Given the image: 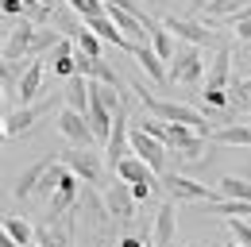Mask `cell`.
Returning <instances> with one entry per match:
<instances>
[{"instance_id":"1","label":"cell","mask_w":251,"mask_h":247,"mask_svg":"<svg viewBox=\"0 0 251 247\" xmlns=\"http://www.w3.org/2000/svg\"><path fill=\"white\" fill-rule=\"evenodd\" d=\"M131 93L143 100V108L151 112V116H158V120H170V124H189L201 139H213V127H209V120L197 112V108H189V104H178V100H162V97H155L151 89H143V81H131Z\"/></svg>"},{"instance_id":"2","label":"cell","mask_w":251,"mask_h":247,"mask_svg":"<svg viewBox=\"0 0 251 247\" xmlns=\"http://www.w3.org/2000/svg\"><path fill=\"white\" fill-rule=\"evenodd\" d=\"M162 189H166L170 201H193V205H205V201H217L220 197V189H209V185L193 182V178H182V174H166Z\"/></svg>"},{"instance_id":"3","label":"cell","mask_w":251,"mask_h":247,"mask_svg":"<svg viewBox=\"0 0 251 247\" xmlns=\"http://www.w3.org/2000/svg\"><path fill=\"white\" fill-rule=\"evenodd\" d=\"M205 77V58H201V47H178V54L170 62V81H182V85H197Z\"/></svg>"},{"instance_id":"4","label":"cell","mask_w":251,"mask_h":247,"mask_svg":"<svg viewBox=\"0 0 251 247\" xmlns=\"http://www.w3.org/2000/svg\"><path fill=\"white\" fill-rule=\"evenodd\" d=\"M50 108H54V100H39V104H20V108L4 112V135H8V139H16V135L31 131V127L43 120Z\"/></svg>"},{"instance_id":"5","label":"cell","mask_w":251,"mask_h":247,"mask_svg":"<svg viewBox=\"0 0 251 247\" xmlns=\"http://www.w3.org/2000/svg\"><path fill=\"white\" fill-rule=\"evenodd\" d=\"M35 20L31 16H20V27L8 31L4 39V62H31V43H35Z\"/></svg>"},{"instance_id":"6","label":"cell","mask_w":251,"mask_h":247,"mask_svg":"<svg viewBox=\"0 0 251 247\" xmlns=\"http://www.w3.org/2000/svg\"><path fill=\"white\" fill-rule=\"evenodd\" d=\"M58 158H62V162H66V166H70V170H74V174H77V178H81L85 185H100V182H104V166H100V158H97L89 147H74V151H62Z\"/></svg>"},{"instance_id":"7","label":"cell","mask_w":251,"mask_h":247,"mask_svg":"<svg viewBox=\"0 0 251 247\" xmlns=\"http://www.w3.org/2000/svg\"><path fill=\"white\" fill-rule=\"evenodd\" d=\"M162 27L174 31V39H186V43H193V47H220V39L213 35V27H205V24H197V20L166 16V20H162Z\"/></svg>"},{"instance_id":"8","label":"cell","mask_w":251,"mask_h":247,"mask_svg":"<svg viewBox=\"0 0 251 247\" xmlns=\"http://www.w3.org/2000/svg\"><path fill=\"white\" fill-rule=\"evenodd\" d=\"M58 131H62L74 147H89V143H97L89 116H85V112H77V108H62V112H58Z\"/></svg>"},{"instance_id":"9","label":"cell","mask_w":251,"mask_h":247,"mask_svg":"<svg viewBox=\"0 0 251 247\" xmlns=\"http://www.w3.org/2000/svg\"><path fill=\"white\" fill-rule=\"evenodd\" d=\"M131 151L139 154V158H147V162L155 166L158 174H162V166H166V154H170V147H166L162 139H155L151 131H143L139 124H131Z\"/></svg>"},{"instance_id":"10","label":"cell","mask_w":251,"mask_h":247,"mask_svg":"<svg viewBox=\"0 0 251 247\" xmlns=\"http://www.w3.org/2000/svg\"><path fill=\"white\" fill-rule=\"evenodd\" d=\"M104 154H108V166H112V170L131 154V120L124 116V108L116 112V124H112V135H108V143H104Z\"/></svg>"},{"instance_id":"11","label":"cell","mask_w":251,"mask_h":247,"mask_svg":"<svg viewBox=\"0 0 251 247\" xmlns=\"http://www.w3.org/2000/svg\"><path fill=\"white\" fill-rule=\"evenodd\" d=\"M112 174H116V178H124V182H131V185H162V178H158V170L155 166H151V162H147V158H139V154L131 151L124 158V162H120V166H116V170H112Z\"/></svg>"},{"instance_id":"12","label":"cell","mask_w":251,"mask_h":247,"mask_svg":"<svg viewBox=\"0 0 251 247\" xmlns=\"http://www.w3.org/2000/svg\"><path fill=\"white\" fill-rule=\"evenodd\" d=\"M104 205H108V213L116 216V220H131V213H135V193H131V182L116 178V182L104 189Z\"/></svg>"},{"instance_id":"13","label":"cell","mask_w":251,"mask_h":247,"mask_svg":"<svg viewBox=\"0 0 251 247\" xmlns=\"http://www.w3.org/2000/svg\"><path fill=\"white\" fill-rule=\"evenodd\" d=\"M77 182H81V178L66 166V174H62V182H58V189H54V197L47 201V205H50V209H47V216H50V220H58L62 213H70V209H74V201H77Z\"/></svg>"},{"instance_id":"14","label":"cell","mask_w":251,"mask_h":247,"mask_svg":"<svg viewBox=\"0 0 251 247\" xmlns=\"http://www.w3.org/2000/svg\"><path fill=\"white\" fill-rule=\"evenodd\" d=\"M108 16H112V24L124 31L131 43H151V27H147L139 16H131L127 8H120V4H108Z\"/></svg>"},{"instance_id":"15","label":"cell","mask_w":251,"mask_h":247,"mask_svg":"<svg viewBox=\"0 0 251 247\" xmlns=\"http://www.w3.org/2000/svg\"><path fill=\"white\" fill-rule=\"evenodd\" d=\"M228 81H232V47L220 43L217 58L209 62V74H205V89H228Z\"/></svg>"},{"instance_id":"16","label":"cell","mask_w":251,"mask_h":247,"mask_svg":"<svg viewBox=\"0 0 251 247\" xmlns=\"http://www.w3.org/2000/svg\"><path fill=\"white\" fill-rule=\"evenodd\" d=\"M174 232H178V213H174V201H166L155 213V232H151L155 247H174Z\"/></svg>"},{"instance_id":"17","label":"cell","mask_w":251,"mask_h":247,"mask_svg":"<svg viewBox=\"0 0 251 247\" xmlns=\"http://www.w3.org/2000/svg\"><path fill=\"white\" fill-rule=\"evenodd\" d=\"M131 58L139 62V66H143L155 81H170V66L158 58V50L151 47V43H135V47H131Z\"/></svg>"},{"instance_id":"18","label":"cell","mask_w":251,"mask_h":247,"mask_svg":"<svg viewBox=\"0 0 251 247\" xmlns=\"http://www.w3.org/2000/svg\"><path fill=\"white\" fill-rule=\"evenodd\" d=\"M43 77H47V62L31 58V66L20 77V104H35V97L43 93Z\"/></svg>"},{"instance_id":"19","label":"cell","mask_w":251,"mask_h":247,"mask_svg":"<svg viewBox=\"0 0 251 247\" xmlns=\"http://www.w3.org/2000/svg\"><path fill=\"white\" fill-rule=\"evenodd\" d=\"M50 162H54V158L47 154V158H39V162H31V166H27V170H24L20 178H16V185H12V189H16V197H20V201H24V197H31L35 189H39V182H43V174L50 170Z\"/></svg>"},{"instance_id":"20","label":"cell","mask_w":251,"mask_h":247,"mask_svg":"<svg viewBox=\"0 0 251 247\" xmlns=\"http://www.w3.org/2000/svg\"><path fill=\"white\" fill-rule=\"evenodd\" d=\"M93 77H81V74H74L70 77V85H66V108H77V112H89V100H93Z\"/></svg>"},{"instance_id":"21","label":"cell","mask_w":251,"mask_h":247,"mask_svg":"<svg viewBox=\"0 0 251 247\" xmlns=\"http://www.w3.org/2000/svg\"><path fill=\"white\" fill-rule=\"evenodd\" d=\"M217 147H251V124H224L213 131Z\"/></svg>"},{"instance_id":"22","label":"cell","mask_w":251,"mask_h":247,"mask_svg":"<svg viewBox=\"0 0 251 247\" xmlns=\"http://www.w3.org/2000/svg\"><path fill=\"white\" fill-rule=\"evenodd\" d=\"M70 35L77 39V50H85V54H93V58H100V54H104V47H108V43H104V39H100V35L89 27V24H81V27H70Z\"/></svg>"},{"instance_id":"23","label":"cell","mask_w":251,"mask_h":247,"mask_svg":"<svg viewBox=\"0 0 251 247\" xmlns=\"http://www.w3.org/2000/svg\"><path fill=\"white\" fill-rule=\"evenodd\" d=\"M4 236H12L16 244H24V247H35V240H39V232L24 216H4Z\"/></svg>"},{"instance_id":"24","label":"cell","mask_w":251,"mask_h":247,"mask_svg":"<svg viewBox=\"0 0 251 247\" xmlns=\"http://www.w3.org/2000/svg\"><path fill=\"white\" fill-rule=\"evenodd\" d=\"M220 197H232V201H251V182H244V178H236V174H224L217 182Z\"/></svg>"},{"instance_id":"25","label":"cell","mask_w":251,"mask_h":247,"mask_svg":"<svg viewBox=\"0 0 251 247\" xmlns=\"http://www.w3.org/2000/svg\"><path fill=\"white\" fill-rule=\"evenodd\" d=\"M151 47L158 50V58H162V62H174V54H178V43H174V31H166L162 24H158V31L151 35Z\"/></svg>"},{"instance_id":"26","label":"cell","mask_w":251,"mask_h":247,"mask_svg":"<svg viewBox=\"0 0 251 247\" xmlns=\"http://www.w3.org/2000/svg\"><path fill=\"white\" fill-rule=\"evenodd\" d=\"M58 43H62V35H58V31L39 27V31H35V43H31V58H39V54H50Z\"/></svg>"},{"instance_id":"27","label":"cell","mask_w":251,"mask_h":247,"mask_svg":"<svg viewBox=\"0 0 251 247\" xmlns=\"http://www.w3.org/2000/svg\"><path fill=\"white\" fill-rule=\"evenodd\" d=\"M93 81H104V85H116V89L124 85V81H120V74L112 70V62H104V54H100V58H93Z\"/></svg>"},{"instance_id":"28","label":"cell","mask_w":251,"mask_h":247,"mask_svg":"<svg viewBox=\"0 0 251 247\" xmlns=\"http://www.w3.org/2000/svg\"><path fill=\"white\" fill-rule=\"evenodd\" d=\"M228 228H232V240L240 247H251V224L244 216H228Z\"/></svg>"},{"instance_id":"29","label":"cell","mask_w":251,"mask_h":247,"mask_svg":"<svg viewBox=\"0 0 251 247\" xmlns=\"http://www.w3.org/2000/svg\"><path fill=\"white\" fill-rule=\"evenodd\" d=\"M232 104H236V108H248L251 112V77L248 81H232Z\"/></svg>"},{"instance_id":"30","label":"cell","mask_w":251,"mask_h":247,"mask_svg":"<svg viewBox=\"0 0 251 247\" xmlns=\"http://www.w3.org/2000/svg\"><path fill=\"white\" fill-rule=\"evenodd\" d=\"M50 70H54L58 77H66V81H70V77L77 74V58H74V54H58V58L50 62Z\"/></svg>"},{"instance_id":"31","label":"cell","mask_w":251,"mask_h":247,"mask_svg":"<svg viewBox=\"0 0 251 247\" xmlns=\"http://www.w3.org/2000/svg\"><path fill=\"white\" fill-rule=\"evenodd\" d=\"M131 193H135V201H147L155 193V185H131Z\"/></svg>"},{"instance_id":"32","label":"cell","mask_w":251,"mask_h":247,"mask_svg":"<svg viewBox=\"0 0 251 247\" xmlns=\"http://www.w3.org/2000/svg\"><path fill=\"white\" fill-rule=\"evenodd\" d=\"M116 247H147V244H143V240H135V236H124Z\"/></svg>"},{"instance_id":"33","label":"cell","mask_w":251,"mask_h":247,"mask_svg":"<svg viewBox=\"0 0 251 247\" xmlns=\"http://www.w3.org/2000/svg\"><path fill=\"white\" fill-rule=\"evenodd\" d=\"M0 247H24V244H16L12 236H4V240H0Z\"/></svg>"},{"instance_id":"34","label":"cell","mask_w":251,"mask_h":247,"mask_svg":"<svg viewBox=\"0 0 251 247\" xmlns=\"http://www.w3.org/2000/svg\"><path fill=\"white\" fill-rule=\"evenodd\" d=\"M43 4H47V8H54V0H43Z\"/></svg>"},{"instance_id":"35","label":"cell","mask_w":251,"mask_h":247,"mask_svg":"<svg viewBox=\"0 0 251 247\" xmlns=\"http://www.w3.org/2000/svg\"><path fill=\"white\" fill-rule=\"evenodd\" d=\"M224 247H240V244H236V240H232V244H224Z\"/></svg>"},{"instance_id":"36","label":"cell","mask_w":251,"mask_h":247,"mask_svg":"<svg viewBox=\"0 0 251 247\" xmlns=\"http://www.w3.org/2000/svg\"><path fill=\"white\" fill-rule=\"evenodd\" d=\"M248 182H251V166H248Z\"/></svg>"},{"instance_id":"37","label":"cell","mask_w":251,"mask_h":247,"mask_svg":"<svg viewBox=\"0 0 251 247\" xmlns=\"http://www.w3.org/2000/svg\"><path fill=\"white\" fill-rule=\"evenodd\" d=\"M240 4H251V0H240Z\"/></svg>"},{"instance_id":"38","label":"cell","mask_w":251,"mask_h":247,"mask_svg":"<svg viewBox=\"0 0 251 247\" xmlns=\"http://www.w3.org/2000/svg\"><path fill=\"white\" fill-rule=\"evenodd\" d=\"M174 247H178V244H174Z\"/></svg>"}]
</instances>
